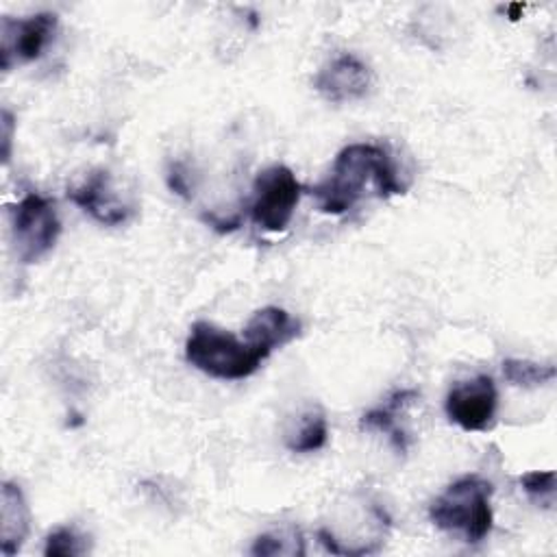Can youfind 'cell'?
I'll use <instances>...</instances> for the list:
<instances>
[{
    "mask_svg": "<svg viewBox=\"0 0 557 557\" xmlns=\"http://www.w3.org/2000/svg\"><path fill=\"white\" fill-rule=\"evenodd\" d=\"M313 87L329 102L361 100L372 87V72L359 57L342 52L315 74Z\"/></svg>",
    "mask_w": 557,
    "mask_h": 557,
    "instance_id": "obj_8",
    "label": "cell"
},
{
    "mask_svg": "<svg viewBox=\"0 0 557 557\" xmlns=\"http://www.w3.org/2000/svg\"><path fill=\"white\" fill-rule=\"evenodd\" d=\"M2 163L7 165L11 161V146H13V128H15V117L9 109H2Z\"/></svg>",
    "mask_w": 557,
    "mask_h": 557,
    "instance_id": "obj_19",
    "label": "cell"
},
{
    "mask_svg": "<svg viewBox=\"0 0 557 557\" xmlns=\"http://www.w3.org/2000/svg\"><path fill=\"white\" fill-rule=\"evenodd\" d=\"M498 407V392L494 379L476 374L468 381H459L446 394V416L463 431H487L494 424Z\"/></svg>",
    "mask_w": 557,
    "mask_h": 557,
    "instance_id": "obj_7",
    "label": "cell"
},
{
    "mask_svg": "<svg viewBox=\"0 0 557 557\" xmlns=\"http://www.w3.org/2000/svg\"><path fill=\"white\" fill-rule=\"evenodd\" d=\"M11 215V239L20 263H37L57 244L61 235V220L54 202L37 191H28L13 207Z\"/></svg>",
    "mask_w": 557,
    "mask_h": 557,
    "instance_id": "obj_4",
    "label": "cell"
},
{
    "mask_svg": "<svg viewBox=\"0 0 557 557\" xmlns=\"http://www.w3.org/2000/svg\"><path fill=\"white\" fill-rule=\"evenodd\" d=\"M300 331L302 324L298 318L289 315L281 307L270 305L252 313V318L244 326V339L270 357L272 350L296 339Z\"/></svg>",
    "mask_w": 557,
    "mask_h": 557,
    "instance_id": "obj_10",
    "label": "cell"
},
{
    "mask_svg": "<svg viewBox=\"0 0 557 557\" xmlns=\"http://www.w3.org/2000/svg\"><path fill=\"white\" fill-rule=\"evenodd\" d=\"M30 531V511L20 485L4 481L0 490V553L15 555Z\"/></svg>",
    "mask_w": 557,
    "mask_h": 557,
    "instance_id": "obj_11",
    "label": "cell"
},
{
    "mask_svg": "<svg viewBox=\"0 0 557 557\" xmlns=\"http://www.w3.org/2000/svg\"><path fill=\"white\" fill-rule=\"evenodd\" d=\"M67 198L104 226H120L133 215V209L113 194L107 170H94L81 185L67 187Z\"/></svg>",
    "mask_w": 557,
    "mask_h": 557,
    "instance_id": "obj_9",
    "label": "cell"
},
{
    "mask_svg": "<svg viewBox=\"0 0 557 557\" xmlns=\"http://www.w3.org/2000/svg\"><path fill=\"white\" fill-rule=\"evenodd\" d=\"M305 540L300 531L292 529L287 533H261L252 540L250 555L255 557H274V555H287V557H302Z\"/></svg>",
    "mask_w": 557,
    "mask_h": 557,
    "instance_id": "obj_14",
    "label": "cell"
},
{
    "mask_svg": "<svg viewBox=\"0 0 557 557\" xmlns=\"http://www.w3.org/2000/svg\"><path fill=\"white\" fill-rule=\"evenodd\" d=\"M89 550L87 540L70 527H59L48 533L44 544L46 557H78Z\"/></svg>",
    "mask_w": 557,
    "mask_h": 557,
    "instance_id": "obj_16",
    "label": "cell"
},
{
    "mask_svg": "<svg viewBox=\"0 0 557 557\" xmlns=\"http://www.w3.org/2000/svg\"><path fill=\"white\" fill-rule=\"evenodd\" d=\"M329 440V422L322 409H309L294 435L287 437V448L292 453H315Z\"/></svg>",
    "mask_w": 557,
    "mask_h": 557,
    "instance_id": "obj_13",
    "label": "cell"
},
{
    "mask_svg": "<svg viewBox=\"0 0 557 557\" xmlns=\"http://www.w3.org/2000/svg\"><path fill=\"white\" fill-rule=\"evenodd\" d=\"M59 17L54 13H35L28 17L0 20V63L9 72L13 63H30L39 59L57 33Z\"/></svg>",
    "mask_w": 557,
    "mask_h": 557,
    "instance_id": "obj_6",
    "label": "cell"
},
{
    "mask_svg": "<svg viewBox=\"0 0 557 557\" xmlns=\"http://www.w3.org/2000/svg\"><path fill=\"white\" fill-rule=\"evenodd\" d=\"M202 220L218 233H231L239 226V218H218L215 213H205Z\"/></svg>",
    "mask_w": 557,
    "mask_h": 557,
    "instance_id": "obj_20",
    "label": "cell"
},
{
    "mask_svg": "<svg viewBox=\"0 0 557 557\" xmlns=\"http://www.w3.org/2000/svg\"><path fill=\"white\" fill-rule=\"evenodd\" d=\"M492 483L479 474L453 481L429 507L431 522L448 533H461L466 542L479 544L492 531Z\"/></svg>",
    "mask_w": 557,
    "mask_h": 557,
    "instance_id": "obj_3",
    "label": "cell"
},
{
    "mask_svg": "<svg viewBox=\"0 0 557 557\" xmlns=\"http://www.w3.org/2000/svg\"><path fill=\"white\" fill-rule=\"evenodd\" d=\"M168 187L181 198H191V176L187 172V165L183 161H172L168 168Z\"/></svg>",
    "mask_w": 557,
    "mask_h": 557,
    "instance_id": "obj_18",
    "label": "cell"
},
{
    "mask_svg": "<svg viewBox=\"0 0 557 557\" xmlns=\"http://www.w3.org/2000/svg\"><path fill=\"white\" fill-rule=\"evenodd\" d=\"M418 398V389H398L394 392L385 405L376 407V409H370L361 416V429H368V431H379V433H385L392 442V446L398 450V453H407L409 448V435L405 429L398 426V411L403 407H407L409 403H413Z\"/></svg>",
    "mask_w": 557,
    "mask_h": 557,
    "instance_id": "obj_12",
    "label": "cell"
},
{
    "mask_svg": "<svg viewBox=\"0 0 557 557\" xmlns=\"http://www.w3.org/2000/svg\"><path fill=\"white\" fill-rule=\"evenodd\" d=\"M185 359L213 379L239 381L255 374L268 355L246 339H237L231 331L200 320L189 329Z\"/></svg>",
    "mask_w": 557,
    "mask_h": 557,
    "instance_id": "obj_2",
    "label": "cell"
},
{
    "mask_svg": "<svg viewBox=\"0 0 557 557\" xmlns=\"http://www.w3.org/2000/svg\"><path fill=\"white\" fill-rule=\"evenodd\" d=\"M368 185L374 187L379 198L405 194L407 189V183L400 181L398 165L385 146L348 144L337 152L329 176L309 187V194L318 200L322 213L342 215L363 198Z\"/></svg>",
    "mask_w": 557,
    "mask_h": 557,
    "instance_id": "obj_1",
    "label": "cell"
},
{
    "mask_svg": "<svg viewBox=\"0 0 557 557\" xmlns=\"http://www.w3.org/2000/svg\"><path fill=\"white\" fill-rule=\"evenodd\" d=\"M503 374L516 387H537L555 379V366L535 363L529 359H505Z\"/></svg>",
    "mask_w": 557,
    "mask_h": 557,
    "instance_id": "obj_15",
    "label": "cell"
},
{
    "mask_svg": "<svg viewBox=\"0 0 557 557\" xmlns=\"http://www.w3.org/2000/svg\"><path fill=\"white\" fill-rule=\"evenodd\" d=\"M300 196L302 185L296 174L287 165H270L252 183L250 218L263 231L281 233L289 226Z\"/></svg>",
    "mask_w": 557,
    "mask_h": 557,
    "instance_id": "obj_5",
    "label": "cell"
},
{
    "mask_svg": "<svg viewBox=\"0 0 557 557\" xmlns=\"http://www.w3.org/2000/svg\"><path fill=\"white\" fill-rule=\"evenodd\" d=\"M522 490L542 505H553L555 498V472L553 470H531L520 476Z\"/></svg>",
    "mask_w": 557,
    "mask_h": 557,
    "instance_id": "obj_17",
    "label": "cell"
}]
</instances>
